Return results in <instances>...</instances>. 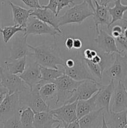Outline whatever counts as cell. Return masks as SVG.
Segmentation results:
<instances>
[{
  "label": "cell",
  "mask_w": 127,
  "mask_h": 128,
  "mask_svg": "<svg viewBox=\"0 0 127 128\" xmlns=\"http://www.w3.org/2000/svg\"><path fill=\"white\" fill-rule=\"evenodd\" d=\"M116 41V43L118 44L122 48V51L124 52L126 51L127 52V39L124 36V35L122 34L120 37L115 39Z\"/></svg>",
  "instance_id": "cell-36"
},
{
  "label": "cell",
  "mask_w": 127,
  "mask_h": 128,
  "mask_svg": "<svg viewBox=\"0 0 127 128\" xmlns=\"http://www.w3.org/2000/svg\"><path fill=\"white\" fill-rule=\"evenodd\" d=\"M39 88L36 87L32 91L19 93L20 108H30L34 112H49L51 108L40 96Z\"/></svg>",
  "instance_id": "cell-5"
},
{
  "label": "cell",
  "mask_w": 127,
  "mask_h": 128,
  "mask_svg": "<svg viewBox=\"0 0 127 128\" xmlns=\"http://www.w3.org/2000/svg\"><path fill=\"white\" fill-rule=\"evenodd\" d=\"M6 94H0V105L2 103V102L3 101L4 99L6 97Z\"/></svg>",
  "instance_id": "cell-45"
},
{
  "label": "cell",
  "mask_w": 127,
  "mask_h": 128,
  "mask_svg": "<svg viewBox=\"0 0 127 128\" xmlns=\"http://www.w3.org/2000/svg\"><path fill=\"white\" fill-rule=\"evenodd\" d=\"M24 31L25 28L24 26L14 24V26H4L2 28L1 34L2 36L4 42L6 44L17 32H24Z\"/></svg>",
  "instance_id": "cell-29"
},
{
  "label": "cell",
  "mask_w": 127,
  "mask_h": 128,
  "mask_svg": "<svg viewBox=\"0 0 127 128\" xmlns=\"http://www.w3.org/2000/svg\"><path fill=\"white\" fill-rule=\"evenodd\" d=\"M103 74L110 81L124 82L127 78V54L123 56L122 54L115 53L113 63L105 70Z\"/></svg>",
  "instance_id": "cell-6"
},
{
  "label": "cell",
  "mask_w": 127,
  "mask_h": 128,
  "mask_svg": "<svg viewBox=\"0 0 127 128\" xmlns=\"http://www.w3.org/2000/svg\"><path fill=\"white\" fill-rule=\"evenodd\" d=\"M7 1V0H0V4H4Z\"/></svg>",
  "instance_id": "cell-47"
},
{
  "label": "cell",
  "mask_w": 127,
  "mask_h": 128,
  "mask_svg": "<svg viewBox=\"0 0 127 128\" xmlns=\"http://www.w3.org/2000/svg\"><path fill=\"white\" fill-rule=\"evenodd\" d=\"M95 41L97 44V48L101 52L120 54L123 52L118 49L114 38L103 30H99Z\"/></svg>",
  "instance_id": "cell-15"
},
{
  "label": "cell",
  "mask_w": 127,
  "mask_h": 128,
  "mask_svg": "<svg viewBox=\"0 0 127 128\" xmlns=\"http://www.w3.org/2000/svg\"><path fill=\"white\" fill-rule=\"evenodd\" d=\"M103 116L109 128H124L127 124V111L114 112L103 111Z\"/></svg>",
  "instance_id": "cell-19"
},
{
  "label": "cell",
  "mask_w": 127,
  "mask_h": 128,
  "mask_svg": "<svg viewBox=\"0 0 127 128\" xmlns=\"http://www.w3.org/2000/svg\"></svg>",
  "instance_id": "cell-50"
},
{
  "label": "cell",
  "mask_w": 127,
  "mask_h": 128,
  "mask_svg": "<svg viewBox=\"0 0 127 128\" xmlns=\"http://www.w3.org/2000/svg\"><path fill=\"white\" fill-rule=\"evenodd\" d=\"M29 47L32 52L29 56L41 66L57 70L59 66H64V59L61 56L56 38L51 44H42L36 47L29 44Z\"/></svg>",
  "instance_id": "cell-1"
},
{
  "label": "cell",
  "mask_w": 127,
  "mask_h": 128,
  "mask_svg": "<svg viewBox=\"0 0 127 128\" xmlns=\"http://www.w3.org/2000/svg\"><path fill=\"white\" fill-rule=\"evenodd\" d=\"M30 16H34L41 21L51 25L56 30L63 34L59 26V17L55 12L46 8H37L32 10Z\"/></svg>",
  "instance_id": "cell-17"
},
{
  "label": "cell",
  "mask_w": 127,
  "mask_h": 128,
  "mask_svg": "<svg viewBox=\"0 0 127 128\" xmlns=\"http://www.w3.org/2000/svg\"><path fill=\"white\" fill-rule=\"evenodd\" d=\"M9 4L11 8L12 20L14 24L19 25L26 28L27 21L30 17V14L33 10L31 9L27 10L21 6L15 4L11 1H9Z\"/></svg>",
  "instance_id": "cell-22"
},
{
  "label": "cell",
  "mask_w": 127,
  "mask_h": 128,
  "mask_svg": "<svg viewBox=\"0 0 127 128\" xmlns=\"http://www.w3.org/2000/svg\"><path fill=\"white\" fill-rule=\"evenodd\" d=\"M115 84L113 80H110L109 84L103 85L96 93V104L97 109H103V111H110V104L114 91Z\"/></svg>",
  "instance_id": "cell-16"
},
{
  "label": "cell",
  "mask_w": 127,
  "mask_h": 128,
  "mask_svg": "<svg viewBox=\"0 0 127 128\" xmlns=\"http://www.w3.org/2000/svg\"><path fill=\"white\" fill-rule=\"evenodd\" d=\"M66 128H80L79 123H78V120L73 121V122H71V123L68 124V125L65 126Z\"/></svg>",
  "instance_id": "cell-40"
},
{
  "label": "cell",
  "mask_w": 127,
  "mask_h": 128,
  "mask_svg": "<svg viewBox=\"0 0 127 128\" xmlns=\"http://www.w3.org/2000/svg\"><path fill=\"white\" fill-rule=\"evenodd\" d=\"M116 0H100L99 3L101 5H103V6H108V5L111 2H115Z\"/></svg>",
  "instance_id": "cell-42"
},
{
  "label": "cell",
  "mask_w": 127,
  "mask_h": 128,
  "mask_svg": "<svg viewBox=\"0 0 127 128\" xmlns=\"http://www.w3.org/2000/svg\"><path fill=\"white\" fill-rule=\"evenodd\" d=\"M59 123V121L55 118L50 111L36 112L33 128H52L54 124Z\"/></svg>",
  "instance_id": "cell-23"
},
{
  "label": "cell",
  "mask_w": 127,
  "mask_h": 128,
  "mask_svg": "<svg viewBox=\"0 0 127 128\" xmlns=\"http://www.w3.org/2000/svg\"><path fill=\"white\" fill-rule=\"evenodd\" d=\"M25 35H42L49 34L56 38V36H64V34L61 33L51 25L41 21L34 16H30L27 22L25 31Z\"/></svg>",
  "instance_id": "cell-8"
},
{
  "label": "cell",
  "mask_w": 127,
  "mask_h": 128,
  "mask_svg": "<svg viewBox=\"0 0 127 128\" xmlns=\"http://www.w3.org/2000/svg\"><path fill=\"white\" fill-rule=\"evenodd\" d=\"M1 30H2V27H1V20H0V34H1Z\"/></svg>",
  "instance_id": "cell-48"
},
{
  "label": "cell",
  "mask_w": 127,
  "mask_h": 128,
  "mask_svg": "<svg viewBox=\"0 0 127 128\" xmlns=\"http://www.w3.org/2000/svg\"><path fill=\"white\" fill-rule=\"evenodd\" d=\"M83 48V41L81 38L73 37V51H79Z\"/></svg>",
  "instance_id": "cell-38"
},
{
  "label": "cell",
  "mask_w": 127,
  "mask_h": 128,
  "mask_svg": "<svg viewBox=\"0 0 127 128\" xmlns=\"http://www.w3.org/2000/svg\"><path fill=\"white\" fill-rule=\"evenodd\" d=\"M103 112V109H98L81 118L78 120L80 128H101Z\"/></svg>",
  "instance_id": "cell-20"
},
{
  "label": "cell",
  "mask_w": 127,
  "mask_h": 128,
  "mask_svg": "<svg viewBox=\"0 0 127 128\" xmlns=\"http://www.w3.org/2000/svg\"><path fill=\"white\" fill-rule=\"evenodd\" d=\"M21 1L31 10L42 8V6L39 3V0H21Z\"/></svg>",
  "instance_id": "cell-34"
},
{
  "label": "cell",
  "mask_w": 127,
  "mask_h": 128,
  "mask_svg": "<svg viewBox=\"0 0 127 128\" xmlns=\"http://www.w3.org/2000/svg\"><path fill=\"white\" fill-rule=\"evenodd\" d=\"M73 0H57V8L56 15L58 16L60 11L66 6H70V5H74Z\"/></svg>",
  "instance_id": "cell-33"
},
{
  "label": "cell",
  "mask_w": 127,
  "mask_h": 128,
  "mask_svg": "<svg viewBox=\"0 0 127 128\" xmlns=\"http://www.w3.org/2000/svg\"><path fill=\"white\" fill-rule=\"evenodd\" d=\"M85 60V62L86 64L88 66V69L90 71V72H92V74L93 75L95 78L101 81L103 79V72H104V69L102 68V66H101L99 64H95L92 62V61H89V60Z\"/></svg>",
  "instance_id": "cell-30"
},
{
  "label": "cell",
  "mask_w": 127,
  "mask_h": 128,
  "mask_svg": "<svg viewBox=\"0 0 127 128\" xmlns=\"http://www.w3.org/2000/svg\"><path fill=\"white\" fill-rule=\"evenodd\" d=\"M96 110H98L96 104V94L88 100H78L77 102V119L78 120Z\"/></svg>",
  "instance_id": "cell-24"
},
{
  "label": "cell",
  "mask_w": 127,
  "mask_h": 128,
  "mask_svg": "<svg viewBox=\"0 0 127 128\" xmlns=\"http://www.w3.org/2000/svg\"><path fill=\"white\" fill-rule=\"evenodd\" d=\"M82 81H78L64 74L54 81L57 88V97L55 107L68 103L78 86Z\"/></svg>",
  "instance_id": "cell-4"
},
{
  "label": "cell",
  "mask_w": 127,
  "mask_h": 128,
  "mask_svg": "<svg viewBox=\"0 0 127 128\" xmlns=\"http://www.w3.org/2000/svg\"><path fill=\"white\" fill-rule=\"evenodd\" d=\"M74 52L73 56L64 59L63 67L65 74L78 81H97L86 64L80 51H76Z\"/></svg>",
  "instance_id": "cell-2"
},
{
  "label": "cell",
  "mask_w": 127,
  "mask_h": 128,
  "mask_svg": "<svg viewBox=\"0 0 127 128\" xmlns=\"http://www.w3.org/2000/svg\"><path fill=\"white\" fill-rule=\"evenodd\" d=\"M95 4V8L93 11V21H94L97 34L99 32V25H107L109 28L112 20L110 14L108 11V6L101 5L97 0H93Z\"/></svg>",
  "instance_id": "cell-18"
},
{
  "label": "cell",
  "mask_w": 127,
  "mask_h": 128,
  "mask_svg": "<svg viewBox=\"0 0 127 128\" xmlns=\"http://www.w3.org/2000/svg\"><path fill=\"white\" fill-rule=\"evenodd\" d=\"M127 109V91L124 83L117 82L110 104V111L120 112Z\"/></svg>",
  "instance_id": "cell-14"
},
{
  "label": "cell",
  "mask_w": 127,
  "mask_h": 128,
  "mask_svg": "<svg viewBox=\"0 0 127 128\" xmlns=\"http://www.w3.org/2000/svg\"><path fill=\"white\" fill-rule=\"evenodd\" d=\"M103 85L98 81L92 80H85L81 82L77 90L73 92L68 103H72L78 100H85L90 98L97 93Z\"/></svg>",
  "instance_id": "cell-10"
},
{
  "label": "cell",
  "mask_w": 127,
  "mask_h": 128,
  "mask_svg": "<svg viewBox=\"0 0 127 128\" xmlns=\"http://www.w3.org/2000/svg\"><path fill=\"white\" fill-rule=\"evenodd\" d=\"M27 64V56L4 61V66L12 74L19 75L24 72Z\"/></svg>",
  "instance_id": "cell-26"
},
{
  "label": "cell",
  "mask_w": 127,
  "mask_h": 128,
  "mask_svg": "<svg viewBox=\"0 0 127 128\" xmlns=\"http://www.w3.org/2000/svg\"><path fill=\"white\" fill-rule=\"evenodd\" d=\"M77 101L70 104H64L60 107L52 109L50 112L54 117L59 120L60 124L64 127L73 121L78 120L77 116Z\"/></svg>",
  "instance_id": "cell-9"
},
{
  "label": "cell",
  "mask_w": 127,
  "mask_h": 128,
  "mask_svg": "<svg viewBox=\"0 0 127 128\" xmlns=\"http://www.w3.org/2000/svg\"><path fill=\"white\" fill-rule=\"evenodd\" d=\"M66 128L65 127H64L63 126H62V124H58L57 125V126H55V127H54V128Z\"/></svg>",
  "instance_id": "cell-46"
},
{
  "label": "cell",
  "mask_w": 127,
  "mask_h": 128,
  "mask_svg": "<svg viewBox=\"0 0 127 128\" xmlns=\"http://www.w3.org/2000/svg\"><path fill=\"white\" fill-rule=\"evenodd\" d=\"M40 96L47 104L51 110L55 108L57 97V88L54 82L44 84L39 90Z\"/></svg>",
  "instance_id": "cell-21"
},
{
  "label": "cell",
  "mask_w": 127,
  "mask_h": 128,
  "mask_svg": "<svg viewBox=\"0 0 127 128\" xmlns=\"http://www.w3.org/2000/svg\"></svg>",
  "instance_id": "cell-51"
},
{
  "label": "cell",
  "mask_w": 127,
  "mask_h": 128,
  "mask_svg": "<svg viewBox=\"0 0 127 128\" xmlns=\"http://www.w3.org/2000/svg\"><path fill=\"white\" fill-rule=\"evenodd\" d=\"M123 34V29L122 26L120 24L115 25L110 30V34L115 39L120 37Z\"/></svg>",
  "instance_id": "cell-35"
},
{
  "label": "cell",
  "mask_w": 127,
  "mask_h": 128,
  "mask_svg": "<svg viewBox=\"0 0 127 128\" xmlns=\"http://www.w3.org/2000/svg\"><path fill=\"white\" fill-rule=\"evenodd\" d=\"M65 74L64 70L41 66V80L45 82H54L58 78Z\"/></svg>",
  "instance_id": "cell-27"
},
{
  "label": "cell",
  "mask_w": 127,
  "mask_h": 128,
  "mask_svg": "<svg viewBox=\"0 0 127 128\" xmlns=\"http://www.w3.org/2000/svg\"><path fill=\"white\" fill-rule=\"evenodd\" d=\"M93 0H83V1H85L86 2H87V3L89 4V6H90L91 8H92V9H93V10L94 11L95 10V8L94 6H93Z\"/></svg>",
  "instance_id": "cell-44"
},
{
  "label": "cell",
  "mask_w": 127,
  "mask_h": 128,
  "mask_svg": "<svg viewBox=\"0 0 127 128\" xmlns=\"http://www.w3.org/2000/svg\"><path fill=\"white\" fill-rule=\"evenodd\" d=\"M80 51L83 59L85 60H91L98 53L97 49L91 47L84 48H82Z\"/></svg>",
  "instance_id": "cell-32"
},
{
  "label": "cell",
  "mask_w": 127,
  "mask_h": 128,
  "mask_svg": "<svg viewBox=\"0 0 127 128\" xmlns=\"http://www.w3.org/2000/svg\"><path fill=\"white\" fill-rule=\"evenodd\" d=\"M19 109L18 92H14L11 94H6V97L0 105V122L19 112Z\"/></svg>",
  "instance_id": "cell-13"
},
{
  "label": "cell",
  "mask_w": 127,
  "mask_h": 128,
  "mask_svg": "<svg viewBox=\"0 0 127 128\" xmlns=\"http://www.w3.org/2000/svg\"><path fill=\"white\" fill-rule=\"evenodd\" d=\"M42 8L49 9V10H51L54 12H55L56 14L57 8V0H49L47 4L42 5Z\"/></svg>",
  "instance_id": "cell-37"
},
{
  "label": "cell",
  "mask_w": 127,
  "mask_h": 128,
  "mask_svg": "<svg viewBox=\"0 0 127 128\" xmlns=\"http://www.w3.org/2000/svg\"><path fill=\"white\" fill-rule=\"evenodd\" d=\"M101 128H109L107 126V124H106L105 120L104 118V116H103H103H102V125Z\"/></svg>",
  "instance_id": "cell-43"
},
{
  "label": "cell",
  "mask_w": 127,
  "mask_h": 128,
  "mask_svg": "<svg viewBox=\"0 0 127 128\" xmlns=\"http://www.w3.org/2000/svg\"><path fill=\"white\" fill-rule=\"evenodd\" d=\"M8 93L7 89L0 82V94H6Z\"/></svg>",
  "instance_id": "cell-41"
},
{
  "label": "cell",
  "mask_w": 127,
  "mask_h": 128,
  "mask_svg": "<svg viewBox=\"0 0 127 128\" xmlns=\"http://www.w3.org/2000/svg\"><path fill=\"white\" fill-rule=\"evenodd\" d=\"M122 0H116L114 2V6L112 8L108 6V11L110 14L112 20L110 23L108 29L115 22L122 20L124 14L127 11V5H123L122 3Z\"/></svg>",
  "instance_id": "cell-25"
},
{
  "label": "cell",
  "mask_w": 127,
  "mask_h": 128,
  "mask_svg": "<svg viewBox=\"0 0 127 128\" xmlns=\"http://www.w3.org/2000/svg\"><path fill=\"white\" fill-rule=\"evenodd\" d=\"M65 47L68 51H73V37L69 36L65 40Z\"/></svg>",
  "instance_id": "cell-39"
},
{
  "label": "cell",
  "mask_w": 127,
  "mask_h": 128,
  "mask_svg": "<svg viewBox=\"0 0 127 128\" xmlns=\"http://www.w3.org/2000/svg\"><path fill=\"white\" fill-rule=\"evenodd\" d=\"M93 10L85 1L74 4L59 17V26L69 24H81L88 18L93 16Z\"/></svg>",
  "instance_id": "cell-3"
},
{
  "label": "cell",
  "mask_w": 127,
  "mask_h": 128,
  "mask_svg": "<svg viewBox=\"0 0 127 128\" xmlns=\"http://www.w3.org/2000/svg\"><path fill=\"white\" fill-rule=\"evenodd\" d=\"M1 82L7 89L9 94L14 92H22L29 90L24 81L17 74H12L5 66L0 65Z\"/></svg>",
  "instance_id": "cell-7"
},
{
  "label": "cell",
  "mask_w": 127,
  "mask_h": 128,
  "mask_svg": "<svg viewBox=\"0 0 127 128\" xmlns=\"http://www.w3.org/2000/svg\"><path fill=\"white\" fill-rule=\"evenodd\" d=\"M20 120L23 128H33L35 112L30 108H20Z\"/></svg>",
  "instance_id": "cell-28"
},
{
  "label": "cell",
  "mask_w": 127,
  "mask_h": 128,
  "mask_svg": "<svg viewBox=\"0 0 127 128\" xmlns=\"http://www.w3.org/2000/svg\"><path fill=\"white\" fill-rule=\"evenodd\" d=\"M3 128H23L20 120V114L17 112L7 120L2 121Z\"/></svg>",
  "instance_id": "cell-31"
},
{
  "label": "cell",
  "mask_w": 127,
  "mask_h": 128,
  "mask_svg": "<svg viewBox=\"0 0 127 128\" xmlns=\"http://www.w3.org/2000/svg\"><path fill=\"white\" fill-rule=\"evenodd\" d=\"M124 128H127V125H126V126H125V127H124Z\"/></svg>",
  "instance_id": "cell-49"
},
{
  "label": "cell",
  "mask_w": 127,
  "mask_h": 128,
  "mask_svg": "<svg viewBox=\"0 0 127 128\" xmlns=\"http://www.w3.org/2000/svg\"><path fill=\"white\" fill-rule=\"evenodd\" d=\"M27 36L24 34L14 35L10 48V56L7 60H14L31 55V50L27 43Z\"/></svg>",
  "instance_id": "cell-11"
},
{
  "label": "cell",
  "mask_w": 127,
  "mask_h": 128,
  "mask_svg": "<svg viewBox=\"0 0 127 128\" xmlns=\"http://www.w3.org/2000/svg\"><path fill=\"white\" fill-rule=\"evenodd\" d=\"M29 58L31 59V61L26 64L24 72L19 76L29 88L30 91H32L37 86L41 88L39 85L41 80V66L35 62L31 56H29Z\"/></svg>",
  "instance_id": "cell-12"
}]
</instances>
